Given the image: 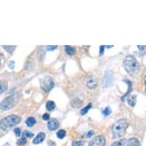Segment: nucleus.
Wrapping results in <instances>:
<instances>
[{
  "instance_id": "1",
  "label": "nucleus",
  "mask_w": 146,
  "mask_h": 146,
  "mask_svg": "<svg viewBox=\"0 0 146 146\" xmlns=\"http://www.w3.org/2000/svg\"><path fill=\"white\" fill-rule=\"evenodd\" d=\"M123 64L127 73L132 77L136 76L141 68V66L136 58L132 55L126 56L123 61Z\"/></svg>"
},
{
  "instance_id": "8",
  "label": "nucleus",
  "mask_w": 146,
  "mask_h": 146,
  "mask_svg": "<svg viewBox=\"0 0 146 146\" xmlns=\"http://www.w3.org/2000/svg\"><path fill=\"white\" fill-rule=\"evenodd\" d=\"M60 125V122L56 119H52L48 122V128L50 131H54Z\"/></svg>"
},
{
  "instance_id": "19",
  "label": "nucleus",
  "mask_w": 146,
  "mask_h": 146,
  "mask_svg": "<svg viewBox=\"0 0 146 146\" xmlns=\"http://www.w3.org/2000/svg\"><path fill=\"white\" fill-rule=\"evenodd\" d=\"M66 135V131L64 129L59 130L58 132H57V136H58V139H63Z\"/></svg>"
},
{
  "instance_id": "26",
  "label": "nucleus",
  "mask_w": 146,
  "mask_h": 146,
  "mask_svg": "<svg viewBox=\"0 0 146 146\" xmlns=\"http://www.w3.org/2000/svg\"><path fill=\"white\" fill-rule=\"evenodd\" d=\"M58 48V46L54 45H50V46H46V49L48 50H56Z\"/></svg>"
},
{
  "instance_id": "16",
  "label": "nucleus",
  "mask_w": 146,
  "mask_h": 146,
  "mask_svg": "<svg viewBox=\"0 0 146 146\" xmlns=\"http://www.w3.org/2000/svg\"><path fill=\"white\" fill-rule=\"evenodd\" d=\"M126 141L127 140L125 139H120V140L114 141L111 146H124L125 145V143H126Z\"/></svg>"
},
{
  "instance_id": "17",
  "label": "nucleus",
  "mask_w": 146,
  "mask_h": 146,
  "mask_svg": "<svg viewBox=\"0 0 146 146\" xmlns=\"http://www.w3.org/2000/svg\"><path fill=\"white\" fill-rule=\"evenodd\" d=\"M25 123H26V125L29 127H32L36 123V120L35 118L29 117L26 119V121H25Z\"/></svg>"
},
{
  "instance_id": "36",
  "label": "nucleus",
  "mask_w": 146,
  "mask_h": 146,
  "mask_svg": "<svg viewBox=\"0 0 146 146\" xmlns=\"http://www.w3.org/2000/svg\"><path fill=\"white\" fill-rule=\"evenodd\" d=\"M0 66H1V59H0Z\"/></svg>"
},
{
  "instance_id": "18",
  "label": "nucleus",
  "mask_w": 146,
  "mask_h": 146,
  "mask_svg": "<svg viewBox=\"0 0 146 146\" xmlns=\"http://www.w3.org/2000/svg\"><path fill=\"white\" fill-rule=\"evenodd\" d=\"M55 103H54L53 101H48L47 104H46V108L47 110L49 111H52L55 109Z\"/></svg>"
},
{
  "instance_id": "15",
  "label": "nucleus",
  "mask_w": 146,
  "mask_h": 146,
  "mask_svg": "<svg viewBox=\"0 0 146 146\" xmlns=\"http://www.w3.org/2000/svg\"><path fill=\"white\" fill-rule=\"evenodd\" d=\"M71 105L73 107L75 108H79L83 105V101L79 100V99H75L74 100L72 101Z\"/></svg>"
},
{
  "instance_id": "12",
  "label": "nucleus",
  "mask_w": 146,
  "mask_h": 146,
  "mask_svg": "<svg viewBox=\"0 0 146 146\" xmlns=\"http://www.w3.org/2000/svg\"><path fill=\"white\" fill-rule=\"evenodd\" d=\"M8 89V83L5 80H1L0 81V95L3 94Z\"/></svg>"
},
{
  "instance_id": "31",
  "label": "nucleus",
  "mask_w": 146,
  "mask_h": 146,
  "mask_svg": "<svg viewBox=\"0 0 146 146\" xmlns=\"http://www.w3.org/2000/svg\"><path fill=\"white\" fill-rule=\"evenodd\" d=\"M48 146H56V143L53 141H48Z\"/></svg>"
},
{
  "instance_id": "33",
  "label": "nucleus",
  "mask_w": 146,
  "mask_h": 146,
  "mask_svg": "<svg viewBox=\"0 0 146 146\" xmlns=\"http://www.w3.org/2000/svg\"><path fill=\"white\" fill-rule=\"evenodd\" d=\"M93 135H94V132H93V131H90V132H88V134H87V137H88V138H90V137L92 136Z\"/></svg>"
},
{
  "instance_id": "23",
  "label": "nucleus",
  "mask_w": 146,
  "mask_h": 146,
  "mask_svg": "<svg viewBox=\"0 0 146 146\" xmlns=\"http://www.w3.org/2000/svg\"><path fill=\"white\" fill-rule=\"evenodd\" d=\"M3 48H4V49H5L7 52L9 53H12V50H14L15 48V46H3Z\"/></svg>"
},
{
  "instance_id": "35",
  "label": "nucleus",
  "mask_w": 146,
  "mask_h": 146,
  "mask_svg": "<svg viewBox=\"0 0 146 146\" xmlns=\"http://www.w3.org/2000/svg\"><path fill=\"white\" fill-rule=\"evenodd\" d=\"M3 146H10V144L9 143V142H7V143L5 144V145H3Z\"/></svg>"
},
{
  "instance_id": "32",
  "label": "nucleus",
  "mask_w": 146,
  "mask_h": 146,
  "mask_svg": "<svg viewBox=\"0 0 146 146\" xmlns=\"http://www.w3.org/2000/svg\"><path fill=\"white\" fill-rule=\"evenodd\" d=\"M138 48H139V49L140 50H145V48H146V46H140V45H138Z\"/></svg>"
},
{
  "instance_id": "28",
  "label": "nucleus",
  "mask_w": 146,
  "mask_h": 146,
  "mask_svg": "<svg viewBox=\"0 0 146 146\" xmlns=\"http://www.w3.org/2000/svg\"><path fill=\"white\" fill-rule=\"evenodd\" d=\"M42 119H43L44 120H45V121H48V120H49V119H50V115H48V114H47V113H45V114H44L43 116H42Z\"/></svg>"
},
{
  "instance_id": "10",
  "label": "nucleus",
  "mask_w": 146,
  "mask_h": 146,
  "mask_svg": "<svg viewBox=\"0 0 146 146\" xmlns=\"http://www.w3.org/2000/svg\"><path fill=\"white\" fill-rule=\"evenodd\" d=\"M45 139V134L44 132H40L37 136L35 137V139L33 140L34 144H40Z\"/></svg>"
},
{
  "instance_id": "7",
  "label": "nucleus",
  "mask_w": 146,
  "mask_h": 146,
  "mask_svg": "<svg viewBox=\"0 0 146 146\" xmlns=\"http://www.w3.org/2000/svg\"><path fill=\"white\" fill-rule=\"evenodd\" d=\"M54 84L52 78L50 77H46L44 79L41 87L43 89V90L45 91L46 93H48V92H50L51 90V89L54 87Z\"/></svg>"
},
{
  "instance_id": "2",
  "label": "nucleus",
  "mask_w": 146,
  "mask_h": 146,
  "mask_svg": "<svg viewBox=\"0 0 146 146\" xmlns=\"http://www.w3.org/2000/svg\"><path fill=\"white\" fill-rule=\"evenodd\" d=\"M129 127V122L125 119H121L113 124L112 128L113 139H119L125 134Z\"/></svg>"
},
{
  "instance_id": "25",
  "label": "nucleus",
  "mask_w": 146,
  "mask_h": 146,
  "mask_svg": "<svg viewBox=\"0 0 146 146\" xmlns=\"http://www.w3.org/2000/svg\"><path fill=\"white\" fill-rule=\"evenodd\" d=\"M14 132H15V135H16L17 137H19L20 135H21V129H19V128H15L14 129Z\"/></svg>"
},
{
  "instance_id": "20",
  "label": "nucleus",
  "mask_w": 146,
  "mask_h": 146,
  "mask_svg": "<svg viewBox=\"0 0 146 146\" xmlns=\"http://www.w3.org/2000/svg\"><path fill=\"white\" fill-rule=\"evenodd\" d=\"M91 107H92V104H91V103H89L86 107H84V109H82L81 110V111H80L81 115H86V113H87V112L90 110V109Z\"/></svg>"
},
{
  "instance_id": "29",
  "label": "nucleus",
  "mask_w": 146,
  "mask_h": 146,
  "mask_svg": "<svg viewBox=\"0 0 146 146\" xmlns=\"http://www.w3.org/2000/svg\"><path fill=\"white\" fill-rule=\"evenodd\" d=\"M104 49H105V46L101 45L100 47V55H103V53H104Z\"/></svg>"
},
{
  "instance_id": "11",
  "label": "nucleus",
  "mask_w": 146,
  "mask_h": 146,
  "mask_svg": "<svg viewBox=\"0 0 146 146\" xmlns=\"http://www.w3.org/2000/svg\"><path fill=\"white\" fill-rule=\"evenodd\" d=\"M126 146H140V142L135 138H132V139H130L127 142Z\"/></svg>"
},
{
  "instance_id": "27",
  "label": "nucleus",
  "mask_w": 146,
  "mask_h": 146,
  "mask_svg": "<svg viewBox=\"0 0 146 146\" xmlns=\"http://www.w3.org/2000/svg\"><path fill=\"white\" fill-rule=\"evenodd\" d=\"M83 142L82 141H74L72 143V146H83Z\"/></svg>"
},
{
  "instance_id": "34",
  "label": "nucleus",
  "mask_w": 146,
  "mask_h": 146,
  "mask_svg": "<svg viewBox=\"0 0 146 146\" xmlns=\"http://www.w3.org/2000/svg\"><path fill=\"white\" fill-rule=\"evenodd\" d=\"M144 80H145V92H146V75H145V77Z\"/></svg>"
},
{
  "instance_id": "14",
  "label": "nucleus",
  "mask_w": 146,
  "mask_h": 146,
  "mask_svg": "<svg viewBox=\"0 0 146 146\" xmlns=\"http://www.w3.org/2000/svg\"><path fill=\"white\" fill-rule=\"evenodd\" d=\"M128 104L132 106V107H134L135 104H136V96H130L128 97Z\"/></svg>"
},
{
  "instance_id": "22",
  "label": "nucleus",
  "mask_w": 146,
  "mask_h": 146,
  "mask_svg": "<svg viewBox=\"0 0 146 146\" xmlns=\"http://www.w3.org/2000/svg\"><path fill=\"white\" fill-rule=\"evenodd\" d=\"M111 113H112L111 108L109 107V106H107L106 109H104V110L103 111V114L105 115V116H107V115H110Z\"/></svg>"
},
{
  "instance_id": "5",
  "label": "nucleus",
  "mask_w": 146,
  "mask_h": 146,
  "mask_svg": "<svg viewBox=\"0 0 146 146\" xmlns=\"http://www.w3.org/2000/svg\"><path fill=\"white\" fill-rule=\"evenodd\" d=\"M113 74L112 71H106L103 79V86L104 87H110L113 84Z\"/></svg>"
},
{
  "instance_id": "4",
  "label": "nucleus",
  "mask_w": 146,
  "mask_h": 146,
  "mask_svg": "<svg viewBox=\"0 0 146 146\" xmlns=\"http://www.w3.org/2000/svg\"><path fill=\"white\" fill-rule=\"evenodd\" d=\"M16 103V100L15 98V96H9L4 99L0 104V108L3 111L9 110L12 109Z\"/></svg>"
},
{
  "instance_id": "3",
  "label": "nucleus",
  "mask_w": 146,
  "mask_h": 146,
  "mask_svg": "<svg viewBox=\"0 0 146 146\" xmlns=\"http://www.w3.org/2000/svg\"><path fill=\"white\" fill-rule=\"evenodd\" d=\"M21 122V118L15 115H8L0 121V129L3 131H7L12 127L15 126Z\"/></svg>"
},
{
  "instance_id": "6",
  "label": "nucleus",
  "mask_w": 146,
  "mask_h": 146,
  "mask_svg": "<svg viewBox=\"0 0 146 146\" xmlns=\"http://www.w3.org/2000/svg\"><path fill=\"white\" fill-rule=\"evenodd\" d=\"M106 138L103 135H97L92 139L88 146H105Z\"/></svg>"
},
{
  "instance_id": "21",
  "label": "nucleus",
  "mask_w": 146,
  "mask_h": 146,
  "mask_svg": "<svg viewBox=\"0 0 146 146\" xmlns=\"http://www.w3.org/2000/svg\"><path fill=\"white\" fill-rule=\"evenodd\" d=\"M26 142H27L26 138H25V137H22V138H21V139L18 140V141H17V145H18L22 146V145H24L26 143Z\"/></svg>"
},
{
  "instance_id": "13",
  "label": "nucleus",
  "mask_w": 146,
  "mask_h": 146,
  "mask_svg": "<svg viewBox=\"0 0 146 146\" xmlns=\"http://www.w3.org/2000/svg\"><path fill=\"white\" fill-rule=\"evenodd\" d=\"M65 52L67 54L70 56H72L75 54V53H76V49L74 48H73L71 46H65Z\"/></svg>"
},
{
  "instance_id": "24",
  "label": "nucleus",
  "mask_w": 146,
  "mask_h": 146,
  "mask_svg": "<svg viewBox=\"0 0 146 146\" xmlns=\"http://www.w3.org/2000/svg\"><path fill=\"white\" fill-rule=\"evenodd\" d=\"M34 136V134L32 132H30L29 131H25V132L23 133V137H25V138H32Z\"/></svg>"
},
{
  "instance_id": "9",
  "label": "nucleus",
  "mask_w": 146,
  "mask_h": 146,
  "mask_svg": "<svg viewBox=\"0 0 146 146\" xmlns=\"http://www.w3.org/2000/svg\"><path fill=\"white\" fill-rule=\"evenodd\" d=\"M86 86H88L90 89H94L97 86V81H96V77L92 76V77H90L87 80V82H86Z\"/></svg>"
},
{
  "instance_id": "30",
  "label": "nucleus",
  "mask_w": 146,
  "mask_h": 146,
  "mask_svg": "<svg viewBox=\"0 0 146 146\" xmlns=\"http://www.w3.org/2000/svg\"><path fill=\"white\" fill-rule=\"evenodd\" d=\"M9 66L10 69H14V67H15V61H10Z\"/></svg>"
}]
</instances>
